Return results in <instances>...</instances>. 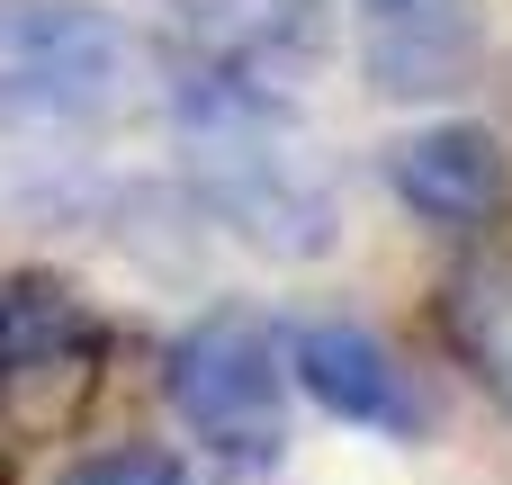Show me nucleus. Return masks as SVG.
<instances>
[{
    "label": "nucleus",
    "instance_id": "obj_3",
    "mask_svg": "<svg viewBox=\"0 0 512 485\" xmlns=\"http://www.w3.org/2000/svg\"><path fill=\"white\" fill-rule=\"evenodd\" d=\"M135 45L99 0H0V108L36 126H90L126 99Z\"/></svg>",
    "mask_w": 512,
    "mask_h": 485
},
{
    "label": "nucleus",
    "instance_id": "obj_8",
    "mask_svg": "<svg viewBox=\"0 0 512 485\" xmlns=\"http://www.w3.org/2000/svg\"><path fill=\"white\" fill-rule=\"evenodd\" d=\"M441 342L512 423V261H459L441 288Z\"/></svg>",
    "mask_w": 512,
    "mask_h": 485
},
{
    "label": "nucleus",
    "instance_id": "obj_5",
    "mask_svg": "<svg viewBox=\"0 0 512 485\" xmlns=\"http://www.w3.org/2000/svg\"><path fill=\"white\" fill-rule=\"evenodd\" d=\"M288 387L315 396V414L378 432V441H432V396L414 387V369L360 333V324H297L288 333Z\"/></svg>",
    "mask_w": 512,
    "mask_h": 485
},
{
    "label": "nucleus",
    "instance_id": "obj_4",
    "mask_svg": "<svg viewBox=\"0 0 512 485\" xmlns=\"http://www.w3.org/2000/svg\"><path fill=\"white\" fill-rule=\"evenodd\" d=\"M108 369V324L90 297L54 270H9L0 279V423L18 432H63L99 396Z\"/></svg>",
    "mask_w": 512,
    "mask_h": 485
},
{
    "label": "nucleus",
    "instance_id": "obj_7",
    "mask_svg": "<svg viewBox=\"0 0 512 485\" xmlns=\"http://www.w3.org/2000/svg\"><path fill=\"white\" fill-rule=\"evenodd\" d=\"M387 189L405 216L441 225V234H486L512 207V162L504 144L468 117H441V126H414L387 144Z\"/></svg>",
    "mask_w": 512,
    "mask_h": 485
},
{
    "label": "nucleus",
    "instance_id": "obj_2",
    "mask_svg": "<svg viewBox=\"0 0 512 485\" xmlns=\"http://www.w3.org/2000/svg\"><path fill=\"white\" fill-rule=\"evenodd\" d=\"M162 405L225 468H279V450H288V351H279L270 315L207 306L162 351Z\"/></svg>",
    "mask_w": 512,
    "mask_h": 485
},
{
    "label": "nucleus",
    "instance_id": "obj_6",
    "mask_svg": "<svg viewBox=\"0 0 512 485\" xmlns=\"http://www.w3.org/2000/svg\"><path fill=\"white\" fill-rule=\"evenodd\" d=\"M486 18L477 0H360V72L378 99H459L477 81Z\"/></svg>",
    "mask_w": 512,
    "mask_h": 485
},
{
    "label": "nucleus",
    "instance_id": "obj_9",
    "mask_svg": "<svg viewBox=\"0 0 512 485\" xmlns=\"http://www.w3.org/2000/svg\"><path fill=\"white\" fill-rule=\"evenodd\" d=\"M63 485H189V477H180V459H171V450L126 441V450H90Z\"/></svg>",
    "mask_w": 512,
    "mask_h": 485
},
{
    "label": "nucleus",
    "instance_id": "obj_1",
    "mask_svg": "<svg viewBox=\"0 0 512 485\" xmlns=\"http://www.w3.org/2000/svg\"><path fill=\"white\" fill-rule=\"evenodd\" d=\"M171 117H180L189 189H198V207H207L234 243H252L261 261H324V252L342 243L333 180H324V162L306 153L288 99H261V90L180 72Z\"/></svg>",
    "mask_w": 512,
    "mask_h": 485
}]
</instances>
